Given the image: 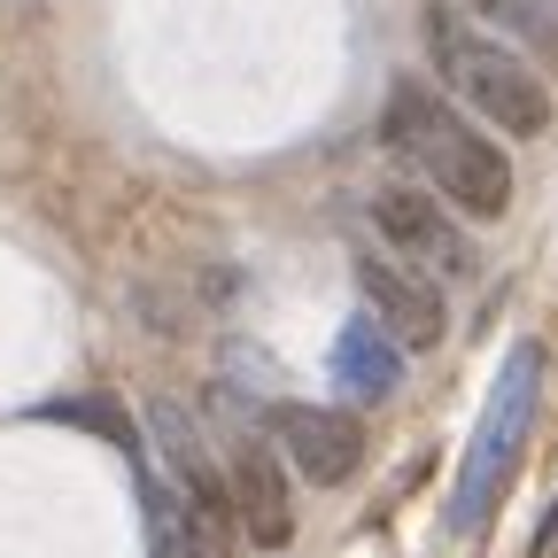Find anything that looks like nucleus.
<instances>
[{"label": "nucleus", "mask_w": 558, "mask_h": 558, "mask_svg": "<svg viewBox=\"0 0 558 558\" xmlns=\"http://www.w3.org/2000/svg\"><path fill=\"white\" fill-rule=\"evenodd\" d=\"M388 148L403 171H418L435 194H450L473 218H505L512 202V163L497 156V140H481L458 109H442L418 78H403L388 94Z\"/></svg>", "instance_id": "nucleus-1"}, {"label": "nucleus", "mask_w": 558, "mask_h": 558, "mask_svg": "<svg viewBox=\"0 0 558 558\" xmlns=\"http://www.w3.org/2000/svg\"><path fill=\"white\" fill-rule=\"evenodd\" d=\"M535 388H543V349L520 341L505 357V373H497V388H488V411H481V427L465 442V465H458V488H450V527L458 535H481L488 512H497L505 481L520 465V442L535 427Z\"/></svg>", "instance_id": "nucleus-2"}, {"label": "nucleus", "mask_w": 558, "mask_h": 558, "mask_svg": "<svg viewBox=\"0 0 558 558\" xmlns=\"http://www.w3.org/2000/svg\"><path fill=\"white\" fill-rule=\"evenodd\" d=\"M427 47H435V62H442V78L488 117V124H505V132H520V140H535L543 124H550V94H543V78L512 54V47H497L488 32H473L458 9H427Z\"/></svg>", "instance_id": "nucleus-3"}, {"label": "nucleus", "mask_w": 558, "mask_h": 558, "mask_svg": "<svg viewBox=\"0 0 558 558\" xmlns=\"http://www.w3.org/2000/svg\"><path fill=\"white\" fill-rule=\"evenodd\" d=\"M271 427H279V450H288L295 473H311L318 488L349 481L365 458V427L349 411H326V403H279L271 411Z\"/></svg>", "instance_id": "nucleus-4"}, {"label": "nucleus", "mask_w": 558, "mask_h": 558, "mask_svg": "<svg viewBox=\"0 0 558 558\" xmlns=\"http://www.w3.org/2000/svg\"><path fill=\"white\" fill-rule=\"evenodd\" d=\"M357 288H365V303H373V318L388 326V341L396 349H435L442 341V295L427 288L418 271H396L388 256H357Z\"/></svg>", "instance_id": "nucleus-5"}, {"label": "nucleus", "mask_w": 558, "mask_h": 558, "mask_svg": "<svg viewBox=\"0 0 558 558\" xmlns=\"http://www.w3.org/2000/svg\"><path fill=\"white\" fill-rule=\"evenodd\" d=\"M233 512H241V527H248V543H264V550H279L295 535V505H288V481H279V465H271V450L248 435V418H233Z\"/></svg>", "instance_id": "nucleus-6"}, {"label": "nucleus", "mask_w": 558, "mask_h": 558, "mask_svg": "<svg viewBox=\"0 0 558 558\" xmlns=\"http://www.w3.org/2000/svg\"><path fill=\"white\" fill-rule=\"evenodd\" d=\"M148 427H156V450H163V465H171V497H179L186 512H202V520L233 527L226 481H218V465H209V450H202V435H194V418H186L179 403H156Z\"/></svg>", "instance_id": "nucleus-7"}, {"label": "nucleus", "mask_w": 558, "mask_h": 558, "mask_svg": "<svg viewBox=\"0 0 558 558\" xmlns=\"http://www.w3.org/2000/svg\"><path fill=\"white\" fill-rule=\"evenodd\" d=\"M373 226H380L403 256L435 264V271H465V264H473V248L450 233V218L435 209L427 186H388V194H373Z\"/></svg>", "instance_id": "nucleus-8"}, {"label": "nucleus", "mask_w": 558, "mask_h": 558, "mask_svg": "<svg viewBox=\"0 0 558 558\" xmlns=\"http://www.w3.org/2000/svg\"><path fill=\"white\" fill-rule=\"evenodd\" d=\"M333 380H341L349 396H357V403L396 396V380H403V365H396V341H388L373 318L341 326V341H333Z\"/></svg>", "instance_id": "nucleus-9"}, {"label": "nucleus", "mask_w": 558, "mask_h": 558, "mask_svg": "<svg viewBox=\"0 0 558 558\" xmlns=\"http://www.w3.org/2000/svg\"><path fill=\"white\" fill-rule=\"evenodd\" d=\"M481 9H497L512 32H527V39L558 47V0H481Z\"/></svg>", "instance_id": "nucleus-10"}, {"label": "nucleus", "mask_w": 558, "mask_h": 558, "mask_svg": "<svg viewBox=\"0 0 558 558\" xmlns=\"http://www.w3.org/2000/svg\"><path fill=\"white\" fill-rule=\"evenodd\" d=\"M535 558H558V505H550L543 527H535Z\"/></svg>", "instance_id": "nucleus-11"}]
</instances>
